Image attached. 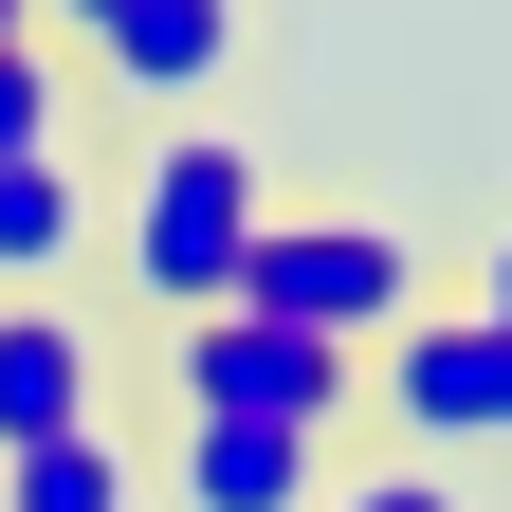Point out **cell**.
Segmentation results:
<instances>
[{"instance_id": "6da1fadb", "label": "cell", "mask_w": 512, "mask_h": 512, "mask_svg": "<svg viewBox=\"0 0 512 512\" xmlns=\"http://www.w3.org/2000/svg\"><path fill=\"white\" fill-rule=\"evenodd\" d=\"M256 220H275V183H256V147L220 110H183L147 165H128V202H110V256H128V293L165 311V330H202V311H238L256 275Z\"/></svg>"}, {"instance_id": "7a4b0ae2", "label": "cell", "mask_w": 512, "mask_h": 512, "mask_svg": "<svg viewBox=\"0 0 512 512\" xmlns=\"http://www.w3.org/2000/svg\"><path fill=\"white\" fill-rule=\"evenodd\" d=\"M238 311H275V330H311V348L384 366V348L439 311V275H421V220H384V202H275V220H256V275H238Z\"/></svg>"}, {"instance_id": "3957f363", "label": "cell", "mask_w": 512, "mask_h": 512, "mask_svg": "<svg viewBox=\"0 0 512 512\" xmlns=\"http://www.w3.org/2000/svg\"><path fill=\"white\" fill-rule=\"evenodd\" d=\"M366 403H384V458H439V476H476V458H512V330L476 293H439L403 348L366 366Z\"/></svg>"}, {"instance_id": "277c9868", "label": "cell", "mask_w": 512, "mask_h": 512, "mask_svg": "<svg viewBox=\"0 0 512 512\" xmlns=\"http://www.w3.org/2000/svg\"><path fill=\"white\" fill-rule=\"evenodd\" d=\"M165 384L183 421H256V439H348L366 421V366L275 330V311H202V330H165Z\"/></svg>"}, {"instance_id": "5b68a950", "label": "cell", "mask_w": 512, "mask_h": 512, "mask_svg": "<svg viewBox=\"0 0 512 512\" xmlns=\"http://www.w3.org/2000/svg\"><path fill=\"white\" fill-rule=\"evenodd\" d=\"M110 421V348L74 330V293H0V458Z\"/></svg>"}, {"instance_id": "8992f818", "label": "cell", "mask_w": 512, "mask_h": 512, "mask_svg": "<svg viewBox=\"0 0 512 512\" xmlns=\"http://www.w3.org/2000/svg\"><path fill=\"white\" fill-rule=\"evenodd\" d=\"M74 55H92V74H110L128 110H165V128H183V110L220 92V55H238V0H110V19H92Z\"/></svg>"}, {"instance_id": "52a82bcc", "label": "cell", "mask_w": 512, "mask_h": 512, "mask_svg": "<svg viewBox=\"0 0 512 512\" xmlns=\"http://www.w3.org/2000/svg\"><path fill=\"white\" fill-rule=\"evenodd\" d=\"M165 512H330V439L183 421V439H165Z\"/></svg>"}, {"instance_id": "ba28073f", "label": "cell", "mask_w": 512, "mask_h": 512, "mask_svg": "<svg viewBox=\"0 0 512 512\" xmlns=\"http://www.w3.org/2000/svg\"><path fill=\"white\" fill-rule=\"evenodd\" d=\"M92 238H110V202H92L74 147H55V165H0V293H55Z\"/></svg>"}, {"instance_id": "9c48e42d", "label": "cell", "mask_w": 512, "mask_h": 512, "mask_svg": "<svg viewBox=\"0 0 512 512\" xmlns=\"http://www.w3.org/2000/svg\"><path fill=\"white\" fill-rule=\"evenodd\" d=\"M0 512H147V458L92 421V439H37V458H0Z\"/></svg>"}, {"instance_id": "30bf717a", "label": "cell", "mask_w": 512, "mask_h": 512, "mask_svg": "<svg viewBox=\"0 0 512 512\" xmlns=\"http://www.w3.org/2000/svg\"><path fill=\"white\" fill-rule=\"evenodd\" d=\"M74 147V74H55V37H19L0 55V165H55Z\"/></svg>"}, {"instance_id": "8fae6325", "label": "cell", "mask_w": 512, "mask_h": 512, "mask_svg": "<svg viewBox=\"0 0 512 512\" xmlns=\"http://www.w3.org/2000/svg\"><path fill=\"white\" fill-rule=\"evenodd\" d=\"M330 512H476V476H439V458H330Z\"/></svg>"}, {"instance_id": "7c38bea8", "label": "cell", "mask_w": 512, "mask_h": 512, "mask_svg": "<svg viewBox=\"0 0 512 512\" xmlns=\"http://www.w3.org/2000/svg\"><path fill=\"white\" fill-rule=\"evenodd\" d=\"M476 311H494V330H512V220L476 238Z\"/></svg>"}, {"instance_id": "4fadbf2b", "label": "cell", "mask_w": 512, "mask_h": 512, "mask_svg": "<svg viewBox=\"0 0 512 512\" xmlns=\"http://www.w3.org/2000/svg\"><path fill=\"white\" fill-rule=\"evenodd\" d=\"M92 19H110V0H37V37H92Z\"/></svg>"}, {"instance_id": "5bb4252c", "label": "cell", "mask_w": 512, "mask_h": 512, "mask_svg": "<svg viewBox=\"0 0 512 512\" xmlns=\"http://www.w3.org/2000/svg\"><path fill=\"white\" fill-rule=\"evenodd\" d=\"M19 37H37V0H0V55H19Z\"/></svg>"}]
</instances>
